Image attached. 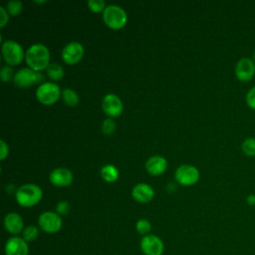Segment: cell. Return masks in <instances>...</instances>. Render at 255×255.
I'll use <instances>...</instances> for the list:
<instances>
[{"instance_id": "6da1fadb", "label": "cell", "mask_w": 255, "mask_h": 255, "mask_svg": "<svg viewBox=\"0 0 255 255\" xmlns=\"http://www.w3.org/2000/svg\"><path fill=\"white\" fill-rule=\"evenodd\" d=\"M25 58L30 68L35 71H41L50 64V51L46 45L35 43L27 49Z\"/></svg>"}, {"instance_id": "7a4b0ae2", "label": "cell", "mask_w": 255, "mask_h": 255, "mask_svg": "<svg viewBox=\"0 0 255 255\" xmlns=\"http://www.w3.org/2000/svg\"><path fill=\"white\" fill-rule=\"evenodd\" d=\"M16 200L24 207H31L37 204L43 196L41 187L35 183H26L16 190Z\"/></svg>"}, {"instance_id": "3957f363", "label": "cell", "mask_w": 255, "mask_h": 255, "mask_svg": "<svg viewBox=\"0 0 255 255\" xmlns=\"http://www.w3.org/2000/svg\"><path fill=\"white\" fill-rule=\"evenodd\" d=\"M127 19V13L121 6L108 5L103 11L104 22L113 29L122 28L126 24Z\"/></svg>"}, {"instance_id": "277c9868", "label": "cell", "mask_w": 255, "mask_h": 255, "mask_svg": "<svg viewBox=\"0 0 255 255\" xmlns=\"http://www.w3.org/2000/svg\"><path fill=\"white\" fill-rule=\"evenodd\" d=\"M2 55L8 65L14 66L20 64L23 60L24 50L18 42L9 39L2 43Z\"/></svg>"}, {"instance_id": "5b68a950", "label": "cell", "mask_w": 255, "mask_h": 255, "mask_svg": "<svg viewBox=\"0 0 255 255\" xmlns=\"http://www.w3.org/2000/svg\"><path fill=\"white\" fill-rule=\"evenodd\" d=\"M39 227L46 233H57L63 225V220L60 214L56 211H44L38 218Z\"/></svg>"}, {"instance_id": "8992f818", "label": "cell", "mask_w": 255, "mask_h": 255, "mask_svg": "<svg viewBox=\"0 0 255 255\" xmlns=\"http://www.w3.org/2000/svg\"><path fill=\"white\" fill-rule=\"evenodd\" d=\"M44 80V75L30 67H24L18 70L14 77V83L20 88H27Z\"/></svg>"}, {"instance_id": "52a82bcc", "label": "cell", "mask_w": 255, "mask_h": 255, "mask_svg": "<svg viewBox=\"0 0 255 255\" xmlns=\"http://www.w3.org/2000/svg\"><path fill=\"white\" fill-rule=\"evenodd\" d=\"M60 94V87L55 82H43L36 90L37 99L44 105L55 103L59 99Z\"/></svg>"}, {"instance_id": "ba28073f", "label": "cell", "mask_w": 255, "mask_h": 255, "mask_svg": "<svg viewBox=\"0 0 255 255\" xmlns=\"http://www.w3.org/2000/svg\"><path fill=\"white\" fill-rule=\"evenodd\" d=\"M139 247L144 255H162L164 251V243L162 239L151 233L141 237Z\"/></svg>"}, {"instance_id": "9c48e42d", "label": "cell", "mask_w": 255, "mask_h": 255, "mask_svg": "<svg viewBox=\"0 0 255 255\" xmlns=\"http://www.w3.org/2000/svg\"><path fill=\"white\" fill-rule=\"evenodd\" d=\"M174 176L180 184L192 185L198 180L199 171L194 165L182 164L176 168Z\"/></svg>"}, {"instance_id": "30bf717a", "label": "cell", "mask_w": 255, "mask_h": 255, "mask_svg": "<svg viewBox=\"0 0 255 255\" xmlns=\"http://www.w3.org/2000/svg\"><path fill=\"white\" fill-rule=\"evenodd\" d=\"M29 244L22 236H12L4 246L5 255H29Z\"/></svg>"}, {"instance_id": "8fae6325", "label": "cell", "mask_w": 255, "mask_h": 255, "mask_svg": "<svg viewBox=\"0 0 255 255\" xmlns=\"http://www.w3.org/2000/svg\"><path fill=\"white\" fill-rule=\"evenodd\" d=\"M234 72L240 82H249L255 75V63L250 58H241L236 63Z\"/></svg>"}, {"instance_id": "7c38bea8", "label": "cell", "mask_w": 255, "mask_h": 255, "mask_svg": "<svg viewBox=\"0 0 255 255\" xmlns=\"http://www.w3.org/2000/svg\"><path fill=\"white\" fill-rule=\"evenodd\" d=\"M84 55L83 45L78 41H71L62 50V59L67 64H76Z\"/></svg>"}, {"instance_id": "4fadbf2b", "label": "cell", "mask_w": 255, "mask_h": 255, "mask_svg": "<svg viewBox=\"0 0 255 255\" xmlns=\"http://www.w3.org/2000/svg\"><path fill=\"white\" fill-rule=\"evenodd\" d=\"M102 108L107 115L111 117H117L123 111V103L119 96L110 93L104 96L102 100Z\"/></svg>"}, {"instance_id": "5bb4252c", "label": "cell", "mask_w": 255, "mask_h": 255, "mask_svg": "<svg viewBox=\"0 0 255 255\" xmlns=\"http://www.w3.org/2000/svg\"><path fill=\"white\" fill-rule=\"evenodd\" d=\"M4 227L9 233L17 236L22 233L25 228L24 220L19 213L9 212L4 217Z\"/></svg>"}, {"instance_id": "9a60e30c", "label": "cell", "mask_w": 255, "mask_h": 255, "mask_svg": "<svg viewBox=\"0 0 255 255\" xmlns=\"http://www.w3.org/2000/svg\"><path fill=\"white\" fill-rule=\"evenodd\" d=\"M50 180L56 186H67L73 180V173L69 168L56 167L50 173Z\"/></svg>"}, {"instance_id": "2e32d148", "label": "cell", "mask_w": 255, "mask_h": 255, "mask_svg": "<svg viewBox=\"0 0 255 255\" xmlns=\"http://www.w3.org/2000/svg\"><path fill=\"white\" fill-rule=\"evenodd\" d=\"M131 194H132V197L136 201L145 203V202L150 201L153 198L154 190L149 184L140 182L133 186V188L131 190Z\"/></svg>"}, {"instance_id": "e0dca14e", "label": "cell", "mask_w": 255, "mask_h": 255, "mask_svg": "<svg viewBox=\"0 0 255 255\" xmlns=\"http://www.w3.org/2000/svg\"><path fill=\"white\" fill-rule=\"evenodd\" d=\"M167 166L166 159L161 155H152L145 162L146 170L152 174L157 175L162 173Z\"/></svg>"}, {"instance_id": "ac0fdd59", "label": "cell", "mask_w": 255, "mask_h": 255, "mask_svg": "<svg viewBox=\"0 0 255 255\" xmlns=\"http://www.w3.org/2000/svg\"><path fill=\"white\" fill-rule=\"evenodd\" d=\"M100 173H101V176L106 181H109V182L115 181L118 178V176H119V170L113 164H105V165H103L101 167Z\"/></svg>"}, {"instance_id": "d6986e66", "label": "cell", "mask_w": 255, "mask_h": 255, "mask_svg": "<svg viewBox=\"0 0 255 255\" xmlns=\"http://www.w3.org/2000/svg\"><path fill=\"white\" fill-rule=\"evenodd\" d=\"M48 77L53 81L61 80L64 76V69L58 63H50L49 66L46 68Z\"/></svg>"}, {"instance_id": "ffe728a7", "label": "cell", "mask_w": 255, "mask_h": 255, "mask_svg": "<svg viewBox=\"0 0 255 255\" xmlns=\"http://www.w3.org/2000/svg\"><path fill=\"white\" fill-rule=\"evenodd\" d=\"M62 98L68 106H76L79 102V96L72 88H65L62 91Z\"/></svg>"}, {"instance_id": "44dd1931", "label": "cell", "mask_w": 255, "mask_h": 255, "mask_svg": "<svg viewBox=\"0 0 255 255\" xmlns=\"http://www.w3.org/2000/svg\"><path fill=\"white\" fill-rule=\"evenodd\" d=\"M241 151L250 157L255 156V137H248L241 143Z\"/></svg>"}, {"instance_id": "7402d4cb", "label": "cell", "mask_w": 255, "mask_h": 255, "mask_svg": "<svg viewBox=\"0 0 255 255\" xmlns=\"http://www.w3.org/2000/svg\"><path fill=\"white\" fill-rule=\"evenodd\" d=\"M39 236V227L36 225H28L25 226L23 232H22V237L29 243L34 240H36Z\"/></svg>"}, {"instance_id": "603a6c76", "label": "cell", "mask_w": 255, "mask_h": 255, "mask_svg": "<svg viewBox=\"0 0 255 255\" xmlns=\"http://www.w3.org/2000/svg\"><path fill=\"white\" fill-rule=\"evenodd\" d=\"M135 229L139 234H141L142 236H145L147 234H150L149 232L151 230V223L149 220L145 218L138 219L137 222L135 223Z\"/></svg>"}, {"instance_id": "cb8c5ba5", "label": "cell", "mask_w": 255, "mask_h": 255, "mask_svg": "<svg viewBox=\"0 0 255 255\" xmlns=\"http://www.w3.org/2000/svg\"><path fill=\"white\" fill-rule=\"evenodd\" d=\"M23 8V3L20 0H10L7 2V10L12 16H17Z\"/></svg>"}, {"instance_id": "d4e9b609", "label": "cell", "mask_w": 255, "mask_h": 255, "mask_svg": "<svg viewBox=\"0 0 255 255\" xmlns=\"http://www.w3.org/2000/svg\"><path fill=\"white\" fill-rule=\"evenodd\" d=\"M0 77L1 80L3 82H9L12 79L14 80L15 74H14V70L10 65H4L2 66L1 70H0Z\"/></svg>"}, {"instance_id": "484cf974", "label": "cell", "mask_w": 255, "mask_h": 255, "mask_svg": "<svg viewBox=\"0 0 255 255\" xmlns=\"http://www.w3.org/2000/svg\"><path fill=\"white\" fill-rule=\"evenodd\" d=\"M116 129V123L113 119L111 118H107L103 121L102 123V131L103 133L109 135L111 133H113Z\"/></svg>"}, {"instance_id": "4316f807", "label": "cell", "mask_w": 255, "mask_h": 255, "mask_svg": "<svg viewBox=\"0 0 255 255\" xmlns=\"http://www.w3.org/2000/svg\"><path fill=\"white\" fill-rule=\"evenodd\" d=\"M88 6L94 12L104 11V9L106 8V4L104 0H89Z\"/></svg>"}, {"instance_id": "83f0119b", "label": "cell", "mask_w": 255, "mask_h": 255, "mask_svg": "<svg viewBox=\"0 0 255 255\" xmlns=\"http://www.w3.org/2000/svg\"><path fill=\"white\" fill-rule=\"evenodd\" d=\"M70 211V204L67 200H61L57 203L56 205V212L58 214L62 215H66L68 214V212Z\"/></svg>"}, {"instance_id": "f1b7e54d", "label": "cell", "mask_w": 255, "mask_h": 255, "mask_svg": "<svg viewBox=\"0 0 255 255\" xmlns=\"http://www.w3.org/2000/svg\"><path fill=\"white\" fill-rule=\"evenodd\" d=\"M245 101L247 106L252 109L255 110V86L252 87L246 94L245 96Z\"/></svg>"}, {"instance_id": "f546056e", "label": "cell", "mask_w": 255, "mask_h": 255, "mask_svg": "<svg viewBox=\"0 0 255 255\" xmlns=\"http://www.w3.org/2000/svg\"><path fill=\"white\" fill-rule=\"evenodd\" d=\"M8 20H9L8 10L3 6H0V27H4L5 24L8 22Z\"/></svg>"}, {"instance_id": "4dcf8cb0", "label": "cell", "mask_w": 255, "mask_h": 255, "mask_svg": "<svg viewBox=\"0 0 255 255\" xmlns=\"http://www.w3.org/2000/svg\"><path fill=\"white\" fill-rule=\"evenodd\" d=\"M9 153V147L7 145V143L1 139L0 140V158L3 160Z\"/></svg>"}, {"instance_id": "1f68e13d", "label": "cell", "mask_w": 255, "mask_h": 255, "mask_svg": "<svg viewBox=\"0 0 255 255\" xmlns=\"http://www.w3.org/2000/svg\"><path fill=\"white\" fill-rule=\"evenodd\" d=\"M246 202L249 206H255V194H248L246 197Z\"/></svg>"}, {"instance_id": "d6a6232c", "label": "cell", "mask_w": 255, "mask_h": 255, "mask_svg": "<svg viewBox=\"0 0 255 255\" xmlns=\"http://www.w3.org/2000/svg\"><path fill=\"white\" fill-rule=\"evenodd\" d=\"M252 60H253V61H254V63H255V50H254L253 55H252Z\"/></svg>"}]
</instances>
